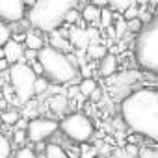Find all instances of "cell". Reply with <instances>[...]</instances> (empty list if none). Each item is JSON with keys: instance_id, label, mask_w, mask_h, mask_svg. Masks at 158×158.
Here are the masks:
<instances>
[{"instance_id": "6da1fadb", "label": "cell", "mask_w": 158, "mask_h": 158, "mask_svg": "<svg viewBox=\"0 0 158 158\" xmlns=\"http://www.w3.org/2000/svg\"><path fill=\"white\" fill-rule=\"evenodd\" d=\"M121 119L134 134L158 143V89L141 88L123 97Z\"/></svg>"}, {"instance_id": "7a4b0ae2", "label": "cell", "mask_w": 158, "mask_h": 158, "mask_svg": "<svg viewBox=\"0 0 158 158\" xmlns=\"http://www.w3.org/2000/svg\"><path fill=\"white\" fill-rule=\"evenodd\" d=\"M80 0H37V4L28 10L26 21L39 32H54L61 28L63 17L69 10L76 8Z\"/></svg>"}, {"instance_id": "3957f363", "label": "cell", "mask_w": 158, "mask_h": 158, "mask_svg": "<svg viewBox=\"0 0 158 158\" xmlns=\"http://www.w3.org/2000/svg\"><path fill=\"white\" fill-rule=\"evenodd\" d=\"M37 61L43 69V76L50 84L69 86L78 76V67L71 61L69 54H63L48 45L37 50Z\"/></svg>"}, {"instance_id": "277c9868", "label": "cell", "mask_w": 158, "mask_h": 158, "mask_svg": "<svg viewBox=\"0 0 158 158\" xmlns=\"http://www.w3.org/2000/svg\"><path fill=\"white\" fill-rule=\"evenodd\" d=\"M134 56L141 69L158 74V13L138 34L134 43Z\"/></svg>"}, {"instance_id": "5b68a950", "label": "cell", "mask_w": 158, "mask_h": 158, "mask_svg": "<svg viewBox=\"0 0 158 158\" xmlns=\"http://www.w3.org/2000/svg\"><path fill=\"white\" fill-rule=\"evenodd\" d=\"M35 74L34 71L30 69L28 63L24 61H19V63H13L10 65L8 69V84L11 86L13 93H15V99L19 102V106L26 104L28 101H32L35 95H34V84H35Z\"/></svg>"}, {"instance_id": "8992f818", "label": "cell", "mask_w": 158, "mask_h": 158, "mask_svg": "<svg viewBox=\"0 0 158 158\" xmlns=\"http://www.w3.org/2000/svg\"><path fill=\"white\" fill-rule=\"evenodd\" d=\"M60 132L67 138V139H71V141H74V143H86V141H89L91 138H93V134H95V127H93V121L86 115V114H80V112H74V114H69V115H65L60 123Z\"/></svg>"}, {"instance_id": "52a82bcc", "label": "cell", "mask_w": 158, "mask_h": 158, "mask_svg": "<svg viewBox=\"0 0 158 158\" xmlns=\"http://www.w3.org/2000/svg\"><path fill=\"white\" fill-rule=\"evenodd\" d=\"M60 125L52 117H35L30 119L26 125V139L32 143H43L45 139L52 138L58 132Z\"/></svg>"}, {"instance_id": "ba28073f", "label": "cell", "mask_w": 158, "mask_h": 158, "mask_svg": "<svg viewBox=\"0 0 158 158\" xmlns=\"http://www.w3.org/2000/svg\"><path fill=\"white\" fill-rule=\"evenodd\" d=\"M26 17V10L23 6V0H0V21L6 24L21 23Z\"/></svg>"}, {"instance_id": "9c48e42d", "label": "cell", "mask_w": 158, "mask_h": 158, "mask_svg": "<svg viewBox=\"0 0 158 158\" xmlns=\"http://www.w3.org/2000/svg\"><path fill=\"white\" fill-rule=\"evenodd\" d=\"M67 39H69L71 47L76 48V50H86L89 47V39H88L86 28H80V26H71L69 32H67Z\"/></svg>"}, {"instance_id": "30bf717a", "label": "cell", "mask_w": 158, "mask_h": 158, "mask_svg": "<svg viewBox=\"0 0 158 158\" xmlns=\"http://www.w3.org/2000/svg\"><path fill=\"white\" fill-rule=\"evenodd\" d=\"M2 50H4V60H6L10 65L23 61V56H24V47H23L21 43H17V41L10 39V41L2 47Z\"/></svg>"}, {"instance_id": "8fae6325", "label": "cell", "mask_w": 158, "mask_h": 158, "mask_svg": "<svg viewBox=\"0 0 158 158\" xmlns=\"http://www.w3.org/2000/svg\"><path fill=\"white\" fill-rule=\"evenodd\" d=\"M48 47H52V48H56V50H60L63 54H71V48H73L71 43H69V39H67V34L61 32L60 28L54 30V32H50V45Z\"/></svg>"}, {"instance_id": "7c38bea8", "label": "cell", "mask_w": 158, "mask_h": 158, "mask_svg": "<svg viewBox=\"0 0 158 158\" xmlns=\"http://www.w3.org/2000/svg\"><path fill=\"white\" fill-rule=\"evenodd\" d=\"M69 99L65 97V93H54L52 97H48L47 101V106L50 112H54L56 115H63L67 110H69Z\"/></svg>"}, {"instance_id": "4fadbf2b", "label": "cell", "mask_w": 158, "mask_h": 158, "mask_svg": "<svg viewBox=\"0 0 158 158\" xmlns=\"http://www.w3.org/2000/svg\"><path fill=\"white\" fill-rule=\"evenodd\" d=\"M99 17H101V8H97V6H93V4L84 6L82 11H80V19H82L84 23L91 24V26L99 24Z\"/></svg>"}, {"instance_id": "5bb4252c", "label": "cell", "mask_w": 158, "mask_h": 158, "mask_svg": "<svg viewBox=\"0 0 158 158\" xmlns=\"http://www.w3.org/2000/svg\"><path fill=\"white\" fill-rule=\"evenodd\" d=\"M115 71H117V60H115V56H114V54H106V56L101 60V69H99V73H101L104 78H110L112 74H115Z\"/></svg>"}, {"instance_id": "9a60e30c", "label": "cell", "mask_w": 158, "mask_h": 158, "mask_svg": "<svg viewBox=\"0 0 158 158\" xmlns=\"http://www.w3.org/2000/svg\"><path fill=\"white\" fill-rule=\"evenodd\" d=\"M24 47L26 50H41L45 47V41L41 37V34H37V30H32V32H26V37H24Z\"/></svg>"}, {"instance_id": "2e32d148", "label": "cell", "mask_w": 158, "mask_h": 158, "mask_svg": "<svg viewBox=\"0 0 158 158\" xmlns=\"http://www.w3.org/2000/svg\"><path fill=\"white\" fill-rule=\"evenodd\" d=\"M99 89V84L95 78H82V82L78 84V93L80 97H91Z\"/></svg>"}, {"instance_id": "e0dca14e", "label": "cell", "mask_w": 158, "mask_h": 158, "mask_svg": "<svg viewBox=\"0 0 158 158\" xmlns=\"http://www.w3.org/2000/svg\"><path fill=\"white\" fill-rule=\"evenodd\" d=\"M45 158H69V154H67V151L60 145V143H47L45 145Z\"/></svg>"}, {"instance_id": "ac0fdd59", "label": "cell", "mask_w": 158, "mask_h": 158, "mask_svg": "<svg viewBox=\"0 0 158 158\" xmlns=\"http://www.w3.org/2000/svg\"><path fill=\"white\" fill-rule=\"evenodd\" d=\"M19 119H21V112L17 108H6L4 112H0V123L2 125L13 127Z\"/></svg>"}, {"instance_id": "d6986e66", "label": "cell", "mask_w": 158, "mask_h": 158, "mask_svg": "<svg viewBox=\"0 0 158 158\" xmlns=\"http://www.w3.org/2000/svg\"><path fill=\"white\" fill-rule=\"evenodd\" d=\"M106 47L102 43H89V47L86 48V56L88 60H102L106 56Z\"/></svg>"}, {"instance_id": "ffe728a7", "label": "cell", "mask_w": 158, "mask_h": 158, "mask_svg": "<svg viewBox=\"0 0 158 158\" xmlns=\"http://www.w3.org/2000/svg\"><path fill=\"white\" fill-rule=\"evenodd\" d=\"M11 154H13L11 139L0 130V158H11Z\"/></svg>"}, {"instance_id": "44dd1931", "label": "cell", "mask_w": 158, "mask_h": 158, "mask_svg": "<svg viewBox=\"0 0 158 158\" xmlns=\"http://www.w3.org/2000/svg\"><path fill=\"white\" fill-rule=\"evenodd\" d=\"M39 110V104L32 99V101H28L26 104H23V117L26 119V121H30V119H35V117H39L37 112Z\"/></svg>"}, {"instance_id": "7402d4cb", "label": "cell", "mask_w": 158, "mask_h": 158, "mask_svg": "<svg viewBox=\"0 0 158 158\" xmlns=\"http://www.w3.org/2000/svg\"><path fill=\"white\" fill-rule=\"evenodd\" d=\"M114 19H115V15H114V11L110 10V8H101V17H99V24L106 30V28H110L112 24H114Z\"/></svg>"}, {"instance_id": "603a6c76", "label": "cell", "mask_w": 158, "mask_h": 158, "mask_svg": "<svg viewBox=\"0 0 158 158\" xmlns=\"http://www.w3.org/2000/svg\"><path fill=\"white\" fill-rule=\"evenodd\" d=\"M50 89V82L47 80L45 76H37L35 78V84H34V95H45L47 91Z\"/></svg>"}, {"instance_id": "cb8c5ba5", "label": "cell", "mask_w": 158, "mask_h": 158, "mask_svg": "<svg viewBox=\"0 0 158 158\" xmlns=\"http://www.w3.org/2000/svg\"><path fill=\"white\" fill-rule=\"evenodd\" d=\"M106 6H110L112 11H119L121 15L128 6H132V0H106Z\"/></svg>"}, {"instance_id": "d4e9b609", "label": "cell", "mask_w": 158, "mask_h": 158, "mask_svg": "<svg viewBox=\"0 0 158 158\" xmlns=\"http://www.w3.org/2000/svg\"><path fill=\"white\" fill-rule=\"evenodd\" d=\"M11 158H39V156H37V152L32 147H19L11 154Z\"/></svg>"}, {"instance_id": "484cf974", "label": "cell", "mask_w": 158, "mask_h": 158, "mask_svg": "<svg viewBox=\"0 0 158 158\" xmlns=\"http://www.w3.org/2000/svg\"><path fill=\"white\" fill-rule=\"evenodd\" d=\"M78 21H80V11H78L76 8L69 10L65 13V17H63V24H69V26H76Z\"/></svg>"}, {"instance_id": "4316f807", "label": "cell", "mask_w": 158, "mask_h": 158, "mask_svg": "<svg viewBox=\"0 0 158 158\" xmlns=\"http://www.w3.org/2000/svg\"><path fill=\"white\" fill-rule=\"evenodd\" d=\"M10 39H11V26L0 21V47H4Z\"/></svg>"}, {"instance_id": "83f0119b", "label": "cell", "mask_w": 158, "mask_h": 158, "mask_svg": "<svg viewBox=\"0 0 158 158\" xmlns=\"http://www.w3.org/2000/svg\"><path fill=\"white\" fill-rule=\"evenodd\" d=\"M125 34H127V21L121 15H117V21L114 23V35L115 37H123Z\"/></svg>"}, {"instance_id": "f1b7e54d", "label": "cell", "mask_w": 158, "mask_h": 158, "mask_svg": "<svg viewBox=\"0 0 158 158\" xmlns=\"http://www.w3.org/2000/svg\"><path fill=\"white\" fill-rule=\"evenodd\" d=\"M26 141V130H13V136H11V145H17V147H23Z\"/></svg>"}, {"instance_id": "f546056e", "label": "cell", "mask_w": 158, "mask_h": 158, "mask_svg": "<svg viewBox=\"0 0 158 158\" xmlns=\"http://www.w3.org/2000/svg\"><path fill=\"white\" fill-rule=\"evenodd\" d=\"M138 15H139V10L132 4V6H128V8L123 11V15H121V17H123L125 21H132V19H138Z\"/></svg>"}, {"instance_id": "4dcf8cb0", "label": "cell", "mask_w": 158, "mask_h": 158, "mask_svg": "<svg viewBox=\"0 0 158 158\" xmlns=\"http://www.w3.org/2000/svg\"><path fill=\"white\" fill-rule=\"evenodd\" d=\"M141 28H143V23H141V19L138 17V19H132V21H127V30H132V32H141Z\"/></svg>"}, {"instance_id": "1f68e13d", "label": "cell", "mask_w": 158, "mask_h": 158, "mask_svg": "<svg viewBox=\"0 0 158 158\" xmlns=\"http://www.w3.org/2000/svg\"><path fill=\"white\" fill-rule=\"evenodd\" d=\"M123 149H125V152H127L130 158H136V156L139 154V149H138V145H136V143H128V145H125Z\"/></svg>"}, {"instance_id": "d6a6232c", "label": "cell", "mask_w": 158, "mask_h": 158, "mask_svg": "<svg viewBox=\"0 0 158 158\" xmlns=\"http://www.w3.org/2000/svg\"><path fill=\"white\" fill-rule=\"evenodd\" d=\"M80 73H82V78H93V76H91V74H93V69H91L89 63H82V65H80Z\"/></svg>"}, {"instance_id": "836d02e7", "label": "cell", "mask_w": 158, "mask_h": 158, "mask_svg": "<svg viewBox=\"0 0 158 158\" xmlns=\"http://www.w3.org/2000/svg\"><path fill=\"white\" fill-rule=\"evenodd\" d=\"M138 158H158V152L151 151V149H143V151H139Z\"/></svg>"}, {"instance_id": "e575fe53", "label": "cell", "mask_w": 158, "mask_h": 158, "mask_svg": "<svg viewBox=\"0 0 158 158\" xmlns=\"http://www.w3.org/2000/svg\"><path fill=\"white\" fill-rule=\"evenodd\" d=\"M110 158H130V156L125 152V149H115L110 152Z\"/></svg>"}, {"instance_id": "d590c367", "label": "cell", "mask_w": 158, "mask_h": 158, "mask_svg": "<svg viewBox=\"0 0 158 158\" xmlns=\"http://www.w3.org/2000/svg\"><path fill=\"white\" fill-rule=\"evenodd\" d=\"M35 4H37V0H23V6H24V10H32Z\"/></svg>"}, {"instance_id": "8d00e7d4", "label": "cell", "mask_w": 158, "mask_h": 158, "mask_svg": "<svg viewBox=\"0 0 158 158\" xmlns=\"http://www.w3.org/2000/svg\"><path fill=\"white\" fill-rule=\"evenodd\" d=\"M8 69H10V63L2 58V60H0V73H8Z\"/></svg>"}, {"instance_id": "74e56055", "label": "cell", "mask_w": 158, "mask_h": 158, "mask_svg": "<svg viewBox=\"0 0 158 158\" xmlns=\"http://www.w3.org/2000/svg\"><path fill=\"white\" fill-rule=\"evenodd\" d=\"M89 4H93L97 8H106V0H89Z\"/></svg>"}, {"instance_id": "f35d334b", "label": "cell", "mask_w": 158, "mask_h": 158, "mask_svg": "<svg viewBox=\"0 0 158 158\" xmlns=\"http://www.w3.org/2000/svg\"><path fill=\"white\" fill-rule=\"evenodd\" d=\"M6 108H10V104H8V101H6L2 95H0V112H4Z\"/></svg>"}, {"instance_id": "ab89813d", "label": "cell", "mask_w": 158, "mask_h": 158, "mask_svg": "<svg viewBox=\"0 0 158 158\" xmlns=\"http://www.w3.org/2000/svg\"><path fill=\"white\" fill-rule=\"evenodd\" d=\"M4 58V50H2V47H0V60Z\"/></svg>"}, {"instance_id": "60d3db41", "label": "cell", "mask_w": 158, "mask_h": 158, "mask_svg": "<svg viewBox=\"0 0 158 158\" xmlns=\"http://www.w3.org/2000/svg\"><path fill=\"white\" fill-rule=\"evenodd\" d=\"M95 158H110V156H104V154H97Z\"/></svg>"}, {"instance_id": "b9f144b4", "label": "cell", "mask_w": 158, "mask_h": 158, "mask_svg": "<svg viewBox=\"0 0 158 158\" xmlns=\"http://www.w3.org/2000/svg\"><path fill=\"white\" fill-rule=\"evenodd\" d=\"M0 127H2V123H0Z\"/></svg>"}]
</instances>
